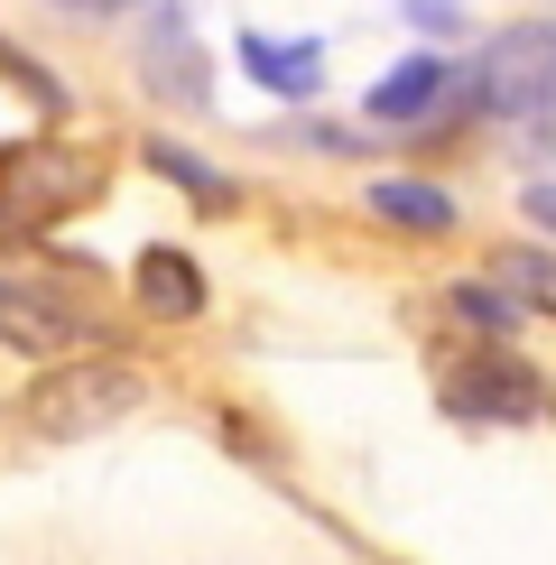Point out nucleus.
<instances>
[{"label":"nucleus","mask_w":556,"mask_h":565,"mask_svg":"<svg viewBox=\"0 0 556 565\" xmlns=\"http://www.w3.org/2000/svg\"><path fill=\"white\" fill-rule=\"evenodd\" d=\"M149 398L139 362H111V352H75V362H46L29 398H19V427L46 445H75V436H111L121 417Z\"/></svg>","instance_id":"nucleus-1"},{"label":"nucleus","mask_w":556,"mask_h":565,"mask_svg":"<svg viewBox=\"0 0 556 565\" xmlns=\"http://www.w3.org/2000/svg\"><path fill=\"white\" fill-rule=\"evenodd\" d=\"M93 177L84 158L46 149V139H19V149H0V223H56L75 214V204H93Z\"/></svg>","instance_id":"nucleus-2"},{"label":"nucleus","mask_w":556,"mask_h":565,"mask_svg":"<svg viewBox=\"0 0 556 565\" xmlns=\"http://www.w3.org/2000/svg\"><path fill=\"white\" fill-rule=\"evenodd\" d=\"M446 417H463V427H528V417H547V381L528 362H510V352H473V362L446 371Z\"/></svg>","instance_id":"nucleus-3"},{"label":"nucleus","mask_w":556,"mask_h":565,"mask_svg":"<svg viewBox=\"0 0 556 565\" xmlns=\"http://www.w3.org/2000/svg\"><path fill=\"white\" fill-rule=\"evenodd\" d=\"M547 103H556V29H501L482 56V111L538 130Z\"/></svg>","instance_id":"nucleus-4"},{"label":"nucleus","mask_w":556,"mask_h":565,"mask_svg":"<svg viewBox=\"0 0 556 565\" xmlns=\"http://www.w3.org/2000/svg\"><path fill=\"white\" fill-rule=\"evenodd\" d=\"M139 84H149L158 103H177V111H204V93H214V75H204V46L185 38L177 10H158L149 29H139Z\"/></svg>","instance_id":"nucleus-5"},{"label":"nucleus","mask_w":556,"mask_h":565,"mask_svg":"<svg viewBox=\"0 0 556 565\" xmlns=\"http://www.w3.org/2000/svg\"><path fill=\"white\" fill-rule=\"evenodd\" d=\"M0 343L46 352V362H75V343H93V324L75 316V306H56L46 288H19V278H0Z\"/></svg>","instance_id":"nucleus-6"},{"label":"nucleus","mask_w":556,"mask_h":565,"mask_svg":"<svg viewBox=\"0 0 556 565\" xmlns=\"http://www.w3.org/2000/svg\"><path fill=\"white\" fill-rule=\"evenodd\" d=\"M130 288H139V306H149L158 324H185V316H204V269L185 260V250H139V269H130Z\"/></svg>","instance_id":"nucleus-7"},{"label":"nucleus","mask_w":556,"mask_h":565,"mask_svg":"<svg viewBox=\"0 0 556 565\" xmlns=\"http://www.w3.org/2000/svg\"><path fill=\"white\" fill-rule=\"evenodd\" d=\"M446 56H408L389 65L381 84H371V121H436V103H446Z\"/></svg>","instance_id":"nucleus-8"},{"label":"nucleus","mask_w":556,"mask_h":565,"mask_svg":"<svg viewBox=\"0 0 556 565\" xmlns=\"http://www.w3.org/2000/svg\"><path fill=\"white\" fill-rule=\"evenodd\" d=\"M242 65H250V75H260L269 93H288V103H307V93L324 84V56H316L307 38H297V46H278V38H260V29H250V38H242Z\"/></svg>","instance_id":"nucleus-9"},{"label":"nucleus","mask_w":556,"mask_h":565,"mask_svg":"<svg viewBox=\"0 0 556 565\" xmlns=\"http://www.w3.org/2000/svg\"><path fill=\"white\" fill-rule=\"evenodd\" d=\"M371 214L399 223V232H446L455 223V195H446V185H417V177H381V185H371Z\"/></svg>","instance_id":"nucleus-10"},{"label":"nucleus","mask_w":556,"mask_h":565,"mask_svg":"<svg viewBox=\"0 0 556 565\" xmlns=\"http://www.w3.org/2000/svg\"><path fill=\"white\" fill-rule=\"evenodd\" d=\"M492 288H501L510 306L556 316V260H547V250H501V260H492Z\"/></svg>","instance_id":"nucleus-11"},{"label":"nucleus","mask_w":556,"mask_h":565,"mask_svg":"<svg viewBox=\"0 0 556 565\" xmlns=\"http://www.w3.org/2000/svg\"><path fill=\"white\" fill-rule=\"evenodd\" d=\"M455 316H463V324H482V334H510V324H520V306H510L492 278H463V288H455Z\"/></svg>","instance_id":"nucleus-12"},{"label":"nucleus","mask_w":556,"mask_h":565,"mask_svg":"<svg viewBox=\"0 0 556 565\" xmlns=\"http://www.w3.org/2000/svg\"><path fill=\"white\" fill-rule=\"evenodd\" d=\"M149 168H168V177L185 185V195H204V204H232V177H214V168H204V158L168 149V139H158V149H149Z\"/></svg>","instance_id":"nucleus-13"},{"label":"nucleus","mask_w":556,"mask_h":565,"mask_svg":"<svg viewBox=\"0 0 556 565\" xmlns=\"http://www.w3.org/2000/svg\"><path fill=\"white\" fill-rule=\"evenodd\" d=\"M0 75H10L19 93H29V103H46V111H65V84H56V75H38V65H29V56H19V46H10V38H0Z\"/></svg>","instance_id":"nucleus-14"},{"label":"nucleus","mask_w":556,"mask_h":565,"mask_svg":"<svg viewBox=\"0 0 556 565\" xmlns=\"http://www.w3.org/2000/svg\"><path fill=\"white\" fill-rule=\"evenodd\" d=\"M399 10L417 19V29H436V38H446V29H455V0H399Z\"/></svg>","instance_id":"nucleus-15"},{"label":"nucleus","mask_w":556,"mask_h":565,"mask_svg":"<svg viewBox=\"0 0 556 565\" xmlns=\"http://www.w3.org/2000/svg\"><path fill=\"white\" fill-rule=\"evenodd\" d=\"M528 223H538V232H556V185H528Z\"/></svg>","instance_id":"nucleus-16"},{"label":"nucleus","mask_w":556,"mask_h":565,"mask_svg":"<svg viewBox=\"0 0 556 565\" xmlns=\"http://www.w3.org/2000/svg\"><path fill=\"white\" fill-rule=\"evenodd\" d=\"M56 10H84V19H103V10H130V0H56Z\"/></svg>","instance_id":"nucleus-17"}]
</instances>
